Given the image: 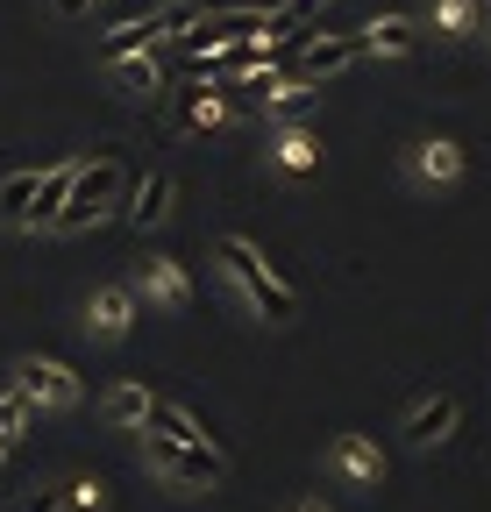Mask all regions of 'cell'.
I'll use <instances>...</instances> for the list:
<instances>
[{
  "label": "cell",
  "mask_w": 491,
  "mask_h": 512,
  "mask_svg": "<svg viewBox=\"0 0 491 512\" xmlns=\"http://www.w3.org/2000/svg\"><path fill=\"white\" fill-rule=\"evenodd\" d=\"M72 178H79V164H57V171H36V192H29V221H43L50 228V214L65 207V192H72ZM22 221V228H29Z\"/></svg>",
  "instance_id": "cell-12"
},
{
  "label": "cell",
  "mask_w": 491,
  "mask_h": 512,
  "mask_svg": "<svg viewBox=\"0 0 491 512\" xmlns=\"http://www.w3.org/2000/svg\"><path fill=\"white\" fill-rule=\"evenodd\" d=\"M221 121H228L221 86H193V93H178V128H193V136H214Z\"/></svg>",
  "instance_id": "cell-11"
},
{
  "label": "cell",
  "mask_w": 491,
  "mask_h": 512,
  "mask_svg": "<svg viewBox=\"0 0 491 512\" xmlns=\"http://www.w3.org/2000/svg\"><path fill=\"white\" fill-rule=\"evenodd\" d=\"M193 15H200L193 0H164L157 15H143V22H121V29L100 43V57H136V50H157V43H171L178 29H186Z\"/></svg>",
  "instance_id": "cell-4"
},
{
  "label": "cell",
  "mask_w": 491,
  "mask_h": 512,
  "mask_svg": "<svg viewBox=\"0 0 491 512\" xmlns=\"http://www.w3.org/2000/svg\"><path fill=\"white\" fill-rule=\"evenodd\" d=\"M214 256H221V271L242 285V299H250V306L271 320V328H285V320L299 313V292H292V285H285V278L264 264V249H257V242H242V235H221V249H214Z\"/></svg>",
  "instance_id": "cell-1"
},
{
  "label": "cell",
  "mask_w": 491,
  "mask_h": 512,
  "mask_svg": "<svg viewBox=\"0 0 491 512\" xmlns=\"http://www.w3.org/2000/svg\"><path fill=\"white\" fill-rule=\"evenodd\" d=\"M299 512H335V505H328V498L314 491V498H299Z\"/></svg>",
  "instance_id": "cell-26"
},
{
  "label": "cell",
  "mask_w": 491,
  "mask_h": 512,
  "mask_svg": "<svg viewBox=\"0 0 491 512\" xmlns=\"http://www.w3.org/2000/svg\"><path fill=\"white\" fill-rule=\"evenodd\" d=\"M29 512H65V498H57V491H43V498H36Z\"/></svg>",
  "instance_id": "cell-24"
},
{
  "label": "cell",
  "mask_w": 491,
  "mask_h": 512,
  "mask_svg": "<svg viewBox=\"0 0 491 512\" xmlns=\"http://www.w3.org/2000/svg\"><path fill=\"white\" fill-rule=\"evenodd\" d=\"M143 456H150V470H157V477H171V484H221V477H228V456H221L214 441L150 434V441H143Z\"/></svg>",
  "instance_id": "cell-3"
},
{
  "label": "cell",
  "mask_w": 491,
  "mask_h": 512,
  "mask_svg": "<svg viewBox=\"0 0 491 512\" xmlns=\"http://www.w3.org/2000/svg\"><path fill=\"white\" fill-rule=\"evenodd\" d=\"M406 171H413L420 185H456V178H463V143L427 136V143H413V150H406Z\"/></svg>",
  "instance_id": "cell-7"
},
{
  "label": "cell",
  "mask_w": 491,
  "mask_h": 512,
  "mask_svg": "<svg viewBox=\"0 0 491 512\" xmlns=\"http://www.w3.org/2000/svg\"><path fill=\"white\" fill-rule=\"evenodd\" d=\"M0 463H8V441H0Z\"/></svg>",
  "instance_id": "cell-27"
},
{
  "label": "cell",
  "mask_w": 491,
  "mask_h": 512,
  "mask_svg": "<svg viewBox=\"0 0 491 512\" xmlns=\"http://www.w3.org/2000/svg\"><path fill=\"white\" fill-rule=\"evenodd\" d=\"M29 413H36V406H29L22 392H0V441H8V448L29 434Z\"/></svg>",
  "instance_id": "cell-20"
},
{
  "label": "cell",
  "mask_w": 491,
  "mask_h": 512,
  "mask_svg": "<svg viewBox=\"0 0 491 512\" xmlns=\"http://www.w3.org/2000/svg\"><path fill=\"white\" fill-rule=\"evenodd\" d=\"M363 57V43L356 36H314L292 64H285V79H306V86H321V79H335V72H349V64Z\"/></svg>",
  "instance_id": "cell-6"
},
{
  "label": "cell",
  "mask_w": 491,
  "mask_h": 512,
  "mask_svg": "<svg viewBox=\"0 0 491 512\" xmlns=\"http://www.w3.org/2000/svg\"><path fill=\"white\" fill-rule=\"evenodd\" d=\"M435 29L442 36H470V0H435Z\"/></svg>",
  "instance_id": "cell-22"
},
{
  "label": "cell",
  "mask_w": 491,
  "mask_h": 512,
  "mask_svg": "<svg viewBox=\"0 0 491 512\" xmlns=\"http://www.w3.org/2000/svg\"><path fill=\"white\" fill-rule=\"evenodd\" d=\"M15 392L29 406H43V413H65V406H79V377L57 363V356H22L15 363Z\"/></svg>",
  "instance_id": "cell-5"
},
{
  "label": "cell",
  "mask_w": 491,
  "mask_h": 512,
  "mask_svg": "<svg viewBox=\"0 0 491 512\" xmlns=\"http://www.w3.org/2000/svg\"><path fill=\"white\" fill-rule=\"evenodd\" d=\"M470 36L491 43V0H470Z\"/></svg>",
  "instance_id": "cell-23"
},
{
  "label": "cell",
  "mask_w": 491,
  "mask_h": 512,
  "mask_svg": "<svg viewBox=\"0 0 491 512\" xmlns=\"http://www.w3.org/2000/svg\"><path fill=\"white\" fill-rule=\"evenodd\" d=\"M50 8H57V15H86V8H93V0H50Z\"/></svg>",
  "instance_id": "cell-25"
},
{
  "label": "cell",
  "mask_w": 491,
  "mask_h": 512,
  "mask_svg": "<svg viewBox=\"0 0 491 512\" xmlns=\"http://www.w3.org/2000/svg\"><path fill=\"white\" fill-rule=\"evenodd\" d=\"M335 456H342V470H349V477H363V484H378V477H385V456H378V448L363 441V434H342Z\"/></svg>",
  "instance_id": "cell-16"
},
{
  "label": "cell",
  "mask_w": 491,
  "mask_h": 512,
  "mask_svg": "<svg viewBox=\"0 0 491 512\" xmlns=\"http://www.w3.org/2000/svg\"><path fill=\"white\" fill-rule=\"evenodd\" d=\"M57 498H65V512H100V505H107V484H100V477H79V484L57 491Z\"/></svg>",
  "instance_id": "cell-21"
},
{
  "label": "cell",
  "mask_w": 491,
  "mask_h": 512,
  "mask_svg": "<svg viewBox=\"0 0 491 512\" xmlns=\"http://www.w3.org/2000/svg\"><path fill=\"white\" fill-rule=\"evenodd\" d=\"M100 413H107L114 427H143V420H150V384H114V392L100 399Z\"/></svg>",
  "instance_id": "cell-15"
},
{
  "label": "cell",
  "mask_w": 491,
  "mask_h": 512,
  "mask_svg": "<svg viewBox=\"0 0 491 512\" xmlns=\"http://www.w3.org/2000/svg\"><path fill=\"white\" fill-rule=\"evenodd\" d=\"M136 285H143V292H150L157 306H186V299H193V285H186V271H178V264H171V256H150V264H143V278H136Z\"/></svg>",
  "instance_id": "cell-13"
},
{
  "label": "cell",
  "mask_w": 491,
  "mask_h": 512,
  "mask_svg": "<svg viewBox=\"0 0 491 512\" xmlns=\"http://www.w3.org/2000/svg\"><path fill=\"white\" fill-rule=\"evenodd\" d=\"M86 313H93V335L100 342H121V335H129V320H136V292L129 285H100Z\"/></svg>",
  "instance_id": "cell-9"
},
{
  "label": "cell",
  "mask_w": 491,
  "mask_h": 512,
  "mask_svg": "<svg viewBox=\"0 0 491 512\" xmlns=\"http://www.w3.org/2000/svg\"><path fill=\"white\" fill-rule=\"evenodd\" d=\"M107 64H114V79L129 86V93H164V79H157L150 50H136V57H107Z\"/></svg>",
  "instance_id": "cell-17"
},
{
  "label": "cell",
  "mask_w": 491,
  "mask_h": 512,
  "mask_svg": "<svg viewBox=\"0 0 491 512\" xmlns=\"http://www.w3.org/2000/svg\"><path fill=\"white\" fill-rule=\"evenodd\" d=\"M456 420H463V399H456V392H435V399L406 420V441H413V448H435V441L456 434Z\"/></svg>",
  "instance_id": "cell-8"
},
{
  "label": "cell",
  "mask_w": 491,
  "mask_h": 512,
  "mask_svg": "<svg viewBox=\"0 0 491 512\" xmlns=\"http://www.w3.org/2000/svg\"><path fill=\"white\" fill-rule=\"evenodd\" d=\"M29 192H36V171H15L8 185H0V221H29Z\"/></svg>",
  "instance_id": "cell-19"
},
{
  "label": "cell",
  "mask_w": 491,
  "mask_h": 512,
  "mask_svg": "<svg viewBox=\"0 0 491 512\" xmlns=\"http://www.w3.org/2000/svg\"><path fill=\"white\" fill-rule=\"evenodd\" d=\"M121 200V157H100V164H79V178H72V192H65V207L50 214V228H65V235H79V228H93L107 207Z\"/></svg>",
  "instance_id": "cell-2"
},
{
  "label": "cell",
  "mask_w": 491,
  "mask_h": 512,
  "mask_svg": "<svg viewBox=\"0 0 491 512\" xmlns=\"http://www.w3.org/2000/svg\"><path fill=\"white\" fill-rule=\"evenodd\" d=\"M363 43V57H413V43H420V29L406 22V15H378L371 29L356 36Z\"/></svg>",
  "instance_id": "cell-10"
},
{
  "label": "cell",
  "mask_w": 491,
  "mask_h": 512,
  "mask_svg": "<svg viewBox=\"0 0 491 512\" xmlns=\"http://www.w3.org/2000/svg\"><path fill=\"white\" fill-rule=\"evenodd\" d=\"M278 164L285 171H314L321 164V143L306 136V128H285V136H278Z\"/></svg>",
  "instance_id": "cell-18"
},
{
  "label": "cell",
  "mask_w": 491,
  "mask_h": 512,
  "mask_svg": "<svg viewBox=\"0 0 491 512\" xmlns=\"http://www.w3.org/2000/svg\"><path fill=\"white\" fill-rule=\"evenodd\" d=\"M171 192H178V185H171V171H150V178H143V192H136V207H129V221H136V228H157V221L171 214Z\"/></svg>",
  "instance_id": "cell-14"
}]
</instances>
